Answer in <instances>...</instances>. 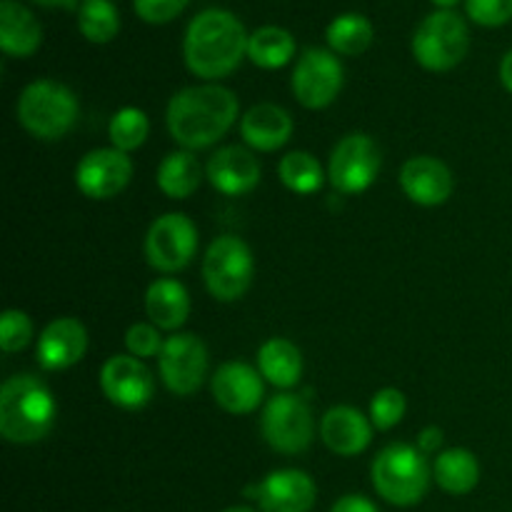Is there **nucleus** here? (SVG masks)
<instances>
[{
  "instance_id": "1a4fd4ad",
  "label": "nucleus",
  "mask_w": 512,
  "mask_h": 512,
  "mask_svg": "<svg viewBox=\"0 0 512 512\" xmlns=\"http://www.w3.org/2000/svg\"><path fill=\"white\" fill-rule=\"evenodd\" d=\"M345 70L333 50L308 48L293 70V95L303 108L323 110L343 90Z\"/></svg>"
},
{
  "instance_id": "f03ea898",
  "label": "nucleus",
  "mask_w": 512,
  "mask_h": 512,
  "mask_svg": "<svg viewBox=\"0 0 512 512\" xmlns=\"http://www.w3.org/2000/svg\"><path fill=\"white\" fill-rule=\"evenodd\" d=\"M245 25L230 10L208 8L190 20L183 38V58L193 75L218 80L233 73L248 55Z\"/></svg>"
},
{
  "instance_id": "a19ab883",
  "label": "nucleus",
  "mask_w": 512,
  "mask_h": 512,
  "mask_svg": "<svg viewBox=\"0 0 512 512\" xmlns=\"http://www.w3.org/2000/svg\"><path fill=\"white\" fill-rule=\"evenodd\" d=\"M433 3L438 5L440 10H450V8H453V5H458L460 0H433Z\"/></svg>"
},
{
  "instance_id": "c85d7f7f",
  "label": "nucleus",
  "mask_w": 512,
  "mask_h": 512,
  "mask_svg": "<svg viewBox=\"0 0 512 512\" xmlns=\"http://www.w3.org/2000/svg\"><path fill=\"white\" fill-rule=\"evenodd\" d=\"M78 30L90 43H110L120 33V13L113 0H83L78 8Z\"/></svg>"
},
{
  "instance_id": "a211bd4d",
  "label": "nucleus",
  "mask_w": 512,
  "mask_h": 512,
  "mask_svg": "<svg viewBox=\"0 0 512 512\" xmlns=\"http://www.w3.org/2000/svg\"><path fill=\"white\" fill-rule=\"evenodd\" d=\"M88 350V330L75 318H55L45 325L38 340V363L45 370H68L80 363Z\"/></svg>"
},
{
  "instance_id": "0eeeda50",
  "label": "nucleus",
  "mask_w": 512,
  "mask_h": 512,
  "mask_svg": "<svg viewBox=\"0 0 512 512\" xmlns=\"http://www.w3.org/2000/svg\"><path fill=\"white\" fill-rule=\"evenodd\" d=\"M255 275V260L238 235H220L208 245L203 258V278L210 295L220 303H235L248 293Z\"/></svg>"
},
{
  "instance_id": "412c9836",
  "label": "nucleus",
  "mask_w": 512,
  "mask_h": 512,
  "mask_svg": "<svg viewBox=\"0 0 512 512\" xmlns=\"http://www.w3.org/2000/svg\"><path fill=\"white\" fill-rule=\"evenodd\" d=\"M240 135L245 143L260 153H273L283 148L293 135V118L275 103L253 105L240 120Z\"/></svg>"
},
{
  "instance_id": "72a5a7b5",
  "label": "nucleus",
  "mask_w": 512,
  "mask_h": 512,
  "mask_svg": "<svg viewBox=\"0 0 512 512\" xmlns=\"http://www.w3.org/2000/svg\"><path fill=\"white\" fill-rule=\"evenodd\" d=\"M163 345L165 340L160 338V328L150 323L130 325L128 333H125V348L133 358H158Z\"/></svg>"
},
{
  "instance_id": "c9c22d12",
  "label": "nucleus",
  "mask_w": 512,
  "mask_h": 512,
  "mask_svg": "<svg viewBox=\"0 0 512 512\" xmlns=\"http://www.w3.org/2000/svg\"><path fill=\"white\" fill-rule=\"evenodd\" d=\"M190 0H133L135 15L150 25H163L178 18Z\"/></svg>"
},
{
  "instance_id": "473e14b6",
  "label": "nucleus",
  "mask_w": 512,
  "mask_h": 512,
  "mask_svg": "<svg viewBox=\"0 0 512 512\" xmlns=\"http://www.w3.org/2000/svg\"><path fill=\"white\" fill-rule=\"evenodd\" d=\"M30 338H33V323L23 310H5L0 318V348L3 353H18V350L28 348Z\"/></svg>"
},
{
  "instance_id": "ea45409f",
  "label": "nucleus",
  "mask_w": 512,
  "mask_h": 512,
  "mask_svg": "<svg viewBox=\"0 0 512 512\" xmlns=\"http://www.w3.org/2000/svg\"><path fill=\"white\" fill-rule=\"evenodd\" d=\"M35 5H43V8H75L83 0H33Z\"/></svg>"
},
{
  "instance_id": "4c0bfd02",
  "label": "nucleus",
  "mask_w": 512,
  "mask_h": 512,
  "mask_svg": "<svg viewBox=\"0 0 512 512\" xmlns=\"http://www.w3.org/2000/svg\"><path fill=\"white\" fill-rule=\"evenodd\" d=\"M443 430L438 428V425H430V428L420 430L418 435V450L423 455H430V453H438L440 445H443Z\"/></svg>"
},
{
  "instance_id": "7c9ffc66",
  "label": "nucleus",
  "mask_w": 512,
  "mask_h": 512,
  "mask_svg": "<svg viewBox=\"0 0 512 512\" xmlns=\"http://www.w3.org/2000/svg\"><path fill=\"white\" fill-rule=\"evenodd\" d=\"M150 133V123H148V115L143 113L140 108H120L118 113L110 118L108 125V135H110V143L113 148L123 150V153H133L138 150L140 145L148 140Z\"/></svg>"
},
{
  "instance_id": "4be33fe9",
  "label": "nucleus",
  "mask_w": 512,
  "mask_h": 512,
  "mask_svg": "<svg viewBox=\"0 0 512 512\" xmlns=\"http://www.w3.org/2000/svg\"><path fill=\"white\" fill-rule=\"evenodd\" d=\"M43 43V25L18 0L0 3V50L13 58H28Z\"/></svg>"
},
{
  "instance_id": "ddd939ff",
  "label": "nucleus",
  "mask_w": 512,
  "mask_h": 512,
  "mask_svg": "<svg viewBox=\"0 0 512 512\" xmlns=\"http://www.w3.org/2000/svg\"><path fill=\"white\" fill-rule=\"evenodd\" d=\"M133 178L128 153L118 148L90 150L75 168V185L90 200H110L123 193Z\"/></svg>"
},
{
  "instance_id": "39448f33",
  "label": "nucleus",
  "mask_w": 512,
  "mask_h": 512,
  "mask_svg": "<svg viewBox=\"0 0 512 512\" xmlns=\"http://www.w3.org/2000/svg\"><path fill=\"white\" fill-rule=\"evenodd\" d=\"M80 105L73 90L58 80H33L18 98V120L40 140H58L78 123Z\"/></svg>"
},
{
  "instance_id": "423d86ee",
  "label": "nucleus",
  "mask_w": 512,
  "mask_h": 512,
  "mask_svg": "<svg viewBox=\"0 0 512 512\" xmlns=\"http://www.w3.org/2000/svg\"><path fill=\"white\" fill-rule=\"evenodd\" d=\"M470 48V33L465 20L453 10H435L413 35V55L425 70L445 73L463 63Z\"/></svg>"
},
{
  "instance_id": "79ce46f5",
  "label": "nucleus",
  "mask_w": 512,
  "mask_h": 512,
  "mask_svg": "<svg viewBox=\"0 0 512 512\" xmlns=\"http://www.w3.org/2000/svg\"><path fill=\"white\" fill-rule=\"evenodd\" d=\"M223 512H255L253 508H245V505H235V508H228V510H223Z\"/></svg>"
},
{
  "instance_id": "6e6552de",
  "label": "nucleus",
  "mask_w": 512,
  "mask_h": 512,
  "mask_svg": "<svg viewBox=\"0 0 512 512\" xmlns=\"http://www.w3.org/2000/svg\"><path fill=\"white\" fill-rule=\"evenodd\" d=\"M260 428L270 448L283 455H298L313 443V410L300 395H275L265 403Z\"/></svg>"
},
{
  "instance_id": "20e7f679",
  "label": "nucleus",
  "mask_w": 512,
  "mask_h": 512,
  "mask_svg": "<svg viewBox=\"0 0 512 512\" xmlns=\"http://www.w3.org/2000/svg\"><path fill=\"white\" fill-rule=\"evenodd\" d=\"M373 488L385 503L395 508H410L425 498L430 488V465L418 448L393 443L380 450L373 460Z\"/></svg>"
},
{
  "instance_id": "f3484780",
  "label": "nucleus",
  "mask_w": 512,
  "mask_h": 512,
  "mask_svg": "<svg viewBox=\"0 0 512 512\" xmlns=\"http://www.w3.org/2000/svg\"><path fill=\"white\" fill-rule=\"evenodd\" d=\"M400 188L413 203L435 208L453 195V173L433 155H415L400 170Z\"/></svg>"
},
{
  "instance_id": "bb28decb",
  "label": "nucleus",
  "mask_w": 512,
  "mask_h": 512,
  "mask_svg": "<svg viewBox=\"0 0 512 512\" xmlns=\"http://www.w3.org/2000/svg\"><path fill=\"white\" fill-rule=\"evenodd\" d=\"M295 38L280 25H263L248 38V58L263 70H278L295 58Z\"/></svg>"
},
{
  "instance_id": "393cba45",
  "label": "nucleus",
  "mask_w": 512,
  "mask_h": 512,
  "mask_svg": "<svg viewBox=\"0 0 512 512\" xmlns=\"http://www.w3.org/2000/svg\"><path fill=\"white\" fill-rule=\"evenodd\" d=\"M433 478L448 495H468L480 483V463L465 448L443 450L435 458Z\"/></svg>"
},
{
  "instance_id": "e433bc0d",
  "label": "nucleus",
  "mask_w": 512,
  "mask_h": 512,
  "mask_svg": "<svg viewBox=\"0 0 512 512\" xmlns=\"http://www.w3.org/2000/svg\"><path fill=\"white\" fill-rule=\"evenodd\" d=\"M330 512H380L378 505L373 500H368L365 495H345L338 503L333 505Z\"/></svg>"
},
{
  "instance_id": "2eb2a0df",
  "label": "nucleus",
  "mask_w": 512,
  "mask_h": 512,
  "mask_svg": "<svg viewBox=\"0 0 512 512\" xmlns=\"http://www.w3.org/2000/svg\"><path fill=\"white\" fill-rule=\"evenodd\" d=\"M213 398L230 415L253 413L265 398L263 375L238 360L220 365L213 375Z\"/></svg>"
},
{
  "instance_id": "7ed1b4c3",
  "label": "nucleus",
  "mask_w": 512,
  "mask_h": 512,
  "mask_svg": "<svg viewBox=\"0 0 512 512\" xmlns=\"http://www.w3.org/2000/svg\"><path fill=\"white\" fill-rule=\"evenodd\" d=\"M53 393L33 375H13L0 388V435L8 443L30 445L53 430Z\"/></svg>"
},
{
  "instance_id": "5701e85b",
  "label": "nucleus",
  "mask_w": 512,
  "mask_h": 512,
  "mask_svg": "<svg viewBox=\"0 0 512 512\" xmlns=\"http://www.w3.org/2000/svg\"><path fill=\"white\" fill-rule=\"evenodd\" d=\"M145 313L160 330H178L190 315V295L183 283L160 278L145 293Z\"/></svg>"
},
{
  "instance_id": "9b49d317",
  "label": "nucleus",
  "mask_w": 512,
  "mask_h": 512,
  "mask_svg": "<svg viewBox=\"0 0 512 512\" xmlns=\"http://www.w3.org/2000/svg\"><path fill=\"white\" fill-rule=\"evenodd\" d=\"M380 173V150L365 133L345 135L330 155V183L338 193L358 195L375 183Z\"/></svg>"
},
{
  "instance_id": "b1692460",
  "label": "nucleus",
  "mask_w": 512,
  "mask_h": 512,
  "mask_svg": "<svg viewBox=\"0 0 512 512\" xmlns=\"http://www.w3.org/2000/svg\"><path fill=\"white\" fill-rule=\"evenodd\" d=\"M258 370L275 388H295L303 375V355L290 340L270 338L258 350Z\"/></svg>"
},
{
  "instance_id": "58836bf2",
  "label": "nucleus",
  "mask_w": 512,
  "mask_h": 512,
  "mask_svg": "<svg viewBox=\"0 0 512 512\" xmlns=\"http://www.w3.org/2000/svg\"><path fill=\"white\" fill-rule=\"evenodd\" d=\"M500 80H503L505 90L512 93V50H508L503 58V63H500Z\"/></svg>"
},
{
  "instance_id": "f257e3e1",
  "label": "nucleus",
  "mask_w": 512,
  "mask_h": 512,
  "mask_svg": "<svg viewBox=\"0 0 512 512\" xmlns=\"http://www.w3.org/2000/svg\"><path fill=\"white\" fill-rule=\"evenodd\" d=\"M238 98L223 85L183 88L168 103V130L185 150H203L218 143L238 118Z\"/></svg>"
},
{
  "instance_id": "f8f14e48",
  "label": "nucleus",
  "mask_w": 512,
  "mask_h": 512,
  "mask_svg": "<svg viewBox=\"0 0 512 512\" xmlns=\"http://www.w3.org/2000/svg\"><path fill=\"white\" fill-rule=\"evenodd\" d=\"M160 378L173 395L188 398L198 393L208 373V348L193 333L170 335L158 355Z\"/></svg>"
},
{
  "instance_id": "cd10ccee",
  "label": "nucleus",
  "mask_w": 512,
  "mask_h": 512,
  "mask_svg": "<svg viewBox=\"0 0 512 512\" xmlns=\"http://www.w3.org/2000/svg\"><path fill=\"white\" fill-rule=\"evenodd\" d=\"M373 35V23L360 13L338 15L325 30V40H328L330 50L335 55H348V58L363 55L373 43Z\"/></svg>"
},
{
  "instance_id": "a878e982",
  "label": "nucleus",
  "mask_w": 512,
  "mask_h": 512,
  "mask_svg": "<svg viewBox=\"0 0 512 512\" xmlns=\"http://www.w3.org/2000/svg\"><path fill=\"white\" fill-rule=\"evenodd\" d=\"M158 188L170 200H185L203 183V165L193 150H175L158 165Z\"/></svg>"
},
{
  "instance_id": "9d476101",
  "label": "nucleus",
  "mask_w": 512,
  "mask_h": 512,
  "mask_svg": "<svg viewBox=\"0 0 512 512\" xmlns=\"http://www.w3.org/2000/svg\"><path fill=\"white\" fill-rule=\"evenodd\" d=\"M198 253V228L183 213L160 215L145 235V258L160 273L188 268Z\"/></svg>"
},
{
  "instance_id": "dca6fc26",
  "label": "nucleus",
  "mask_w": 512,
  "mask_h": 512,
  "mask_svg": "<svg viewBox=\"0 0 512 512\" xmlns=\"http://www.w3.org/2000/svg\"><path fill=\"white\" fill-rule=\"evenodd\" d=\"M315 498V480L303 470H273L255 488V500L263 512H310Z\"/></svg>"
},
{
  "instance_id": "6ab92c4d",
  "label": "nucleus",
  "mask_w": 512,
  "mask_h": 512,
  "mask_svg": "<svg viewBox=\"0 0 512 512\" xmlns=\"http://www.w3.org/2000/svg\"><path fill=\"white\" fill-rule=\"evenodd\" d=\"M260 160L250 153L248 148L240 145H225L213 158L208 160V175L210 185L223 195H245L255 190L260 183Z\"/></svg>"
},
{
  "instance_id": "f704fd0d",
  "label": "nucleus",
  "mask_w": 512,
  "mask_h": 512,
  "mask_svg": "<svg viewBox=\"0 0 512 512\" xmlns=\"http://www.w3.org/2000/svg\"><path fill=\"white\" fill-rule=\"evenodd\" d=\"M465 10L483 28H500L512 20V0H465Z\"/></svg>"
},
{
  "instance_id": "aec40b11",
  "label": "nucleus",
  "mask_w": 512,
  "mask_h": 512,
  "mask_svg": "<svg viewBox=\"0 0 512 512\" xmlns=\"http://www.w3.org/2000/svg\"><path fill=\"white\" fill-rule=\"evenodd\" d=\"M320 438L335 455L353 458L370 445L373 425L360 410L350 408V405H338V408H330L320 420Z\"/></svg>"
},
{
  "instance_id": "2f4dec72",
  "label": "nucleus",
  "mask_w": 512,
  "mask_h": 512,
  "mask_svg": "<svg viewBox=\"0 0 512 512\" xmlns=\"http://www.w3.org/2000/svg\"><path fill=\"white\" fill-rule=\"evenodd\" d=\"M405 415V395L395 388H383L373 395L370 403V420L373 428L390 430L403 420Z\"/></svg>"
},
{
  "instance_id": "4468645a",
  "label": "nucleus",
  "mask_w": 512,
  "mask_h": 512,
  "mask_svg": "<svg viewBox=\"0 0 512 512\" xmlns=\"http://www.w3.org/2000/svg\"><path fill=\"white\" fill-rule=\"evenodd\" d=\"M105 398L123 410H140L153 400L155 380L145 363L133 355H113L100 368Z\"/></svg>"
},
{
  "instance_id": "c756f323",
  "label": "nucleus",
  "mask_w": 512,
  "mask_h": 512,
  "mask_svg": "<svg viewBox=\"0 0 512 512\" xmlns=\"http://www.w3.org/2000/svg\"><path fill=\"white\" fill-rule=\"evenodd\" d=\"M278 175L288 190L298 195H313L323 188V165L318 163L313 153L305 150H295L288 153L278 165Z\"/></svg>"
}]
</instances>
